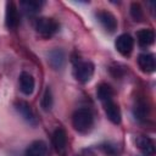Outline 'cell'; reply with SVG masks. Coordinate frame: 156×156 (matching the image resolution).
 I'll return each instance as SVG.
<instances>
[{
	"instance_id": "obj_12",
	"label": "cell",
	"mask_w": 156,
	"mask_h": 156,
	"mask_svg": "<svg viewBox=\"0 0 156 156\" xmlns=\"http://www.w3.org/2000/svg\"><path fill=\"white\" fill-rule=\"evenodd\" d=\"M24 156H48V145L43 140H35L24 151Z\"/></svg>"
},
{
	"instance_id": "obj_11",
	"label": "cell",
	"mask_w": 156,
	"mask_h": 156,
	"mask_svg": "<svg viewBox=\"0 0 156 156\" xmlns=\"http://www.w3.org/2000/svg\"><path fill=\"white\" fill-rule=\"evenodd\" d=\"M138 65L144 73H152L156 68L155 56L152 54H140L138 56Z\"/></svg>"
},
{
	"instance_id": "obj_19",
	"label": "cell",
	"mask_w": 156,
	"mask_h": 156,
	"mask_svg": "<svg viewBox=\"0 0 156 156\" xmlns=\"http://www.w3.org/2000/svg\"><path fill=\"white\" fill-rule=\"evenodd\" d=\"M130 16L135 22H139L144 17V11L143 7L139 2H132L130 4Z\"/></svg>"
},
{
	"instance_id": "obj_3",
	"label": "cell",
	"mask_w": 156,
	"mask_h": 156,
	"mask_svg": "<svg viewBox=\"0 0 156 156\" xmlns=\"http://www.w3.org/2000/svg\"><path fill=\"white\" fill-rule=\"evenodd\" d=\"M94 74V65L90 61H82L74 66V77L80 83H87Z\"/></svg>"
},
{
	"instance_id": "obj_20",
	"label": "cell",
	"mask_w": 156,
	"mask_h": 156,
	"mask_svg": "<svg viewBox=\"0 0 156 156\" xmlns=\"http://www.w3.org/2000/svg\"><path fill=\"white\" fill-rule=\"evenodd\" d=\"M134 115L138 119H144L146 117V105L144 102L136 104V106L134 108Z\"/></svg>"
},
{
	"instance_id": "obj_5",
	"label": "cell",
	"mask_w": 156,
	"mask_h": 156,
	"mask_svg": "<svg viewBox=\"0 0 156 156\" xmlns=\"http://www.w3.org/2000/svg\"><path fill=\"white\" fill-rule=\"evenodd\" d=\"M52 145L58 154V156L67 155V134L63 128L55 129L52 134Z\"/></svg>"
},
{
	"instance_id": "obj_14",
	"label": "cell",
	"mask_w": 156,
	"mask_h": 156,
	"mask_svg": "<svg viewBox=\"0 0 156 156\" xmlns=\"http://www.w3.org/2000/svg\"><path fill=\"white\" fill-rule=\"evenodd\" d=\"M35 82L32 74L27 72H22L20 74V89L24 95H30L34 90Z\"/></svg>"
},
{
	"instance_id": "obj_9",
	"label": "cell",
	"mask_w": 156,
	"mask_h": 156,
	"mask_svg": "<svg viewBox=\"0 0 156 156\" xmlns=\"http://www.w3.org/2000/svg\"><path fill=\"white\" fill-rule=\"evenodd\" d=\"M5 23L10 29H16L20 24V15L16 5L12 1L6 2V12H5Z\"/></svg>"
},
{
	"instance_id": "obj_15",
	"label": "cell",
	"mask_w": 156,
	"mask_h": 156,
	"mask_svg": "<svg viewBox=\"0 0 156 156\" xmlns=\"http://www.w3.org/2000/svg\"><path fill=\"white\" fill-rule=\"evenodd\" d=\"M136 39H138L139 45L143 46V48H145V46H149V45H151L154 43V40H155V33H154L152 29L144 28V29L138 30Z\"/></svg>"
},
{
	"instance_id": "obj_4",
	"label": "cell",
	"mask_w": 156,
	"mask_h": 156,
	"mask_svg": "<svg viewBox=\"0 0 156 156\" xmlns=\"http://www.w3.org/2000/svg\"><path fill=\"white\" fill-rule=\"evenodd\" d=\"M15 108L16 111L18 112V115L29 124L32 126H35L38 123L37 121V117H35V113L32 108V106L27 102V101H23V100H17L15 102Z\"/></svg>"
},
{
	"instance_id": "obj_6",
	"label": "cell",
	"mask_w": 156,
	"mask_h": 156,
	"mask_svg": "<svg viewBox=\"0 0 156 156\" xmlns=\"http://www.w3.org/2000/svg\"><path fill=\"white\" fill-rule=\"evenodd\" d=\"M96 18L107 32L113 33L117 29V18L112 12L107 10H99L96 12Z\"/></svg>"
},
{
	"instance_id": "obj_1",
	"label": "cell",
	"mask_w": 156,
	"mask_h": 156,
	"mask_svg": "<svg viewBox=\"0 0 156 156\" xmlns=\"http://www.w3.org/2000/svg\"><path fill=\"white\" fill-rule=\"evenodd\" d=\"M72 123L77 132L88 133L94 126V116L89 108H78L72 116Z\"/></svg>"
},
{
	"instance_id": "obj_10",
	"label": "cell",
	"mask_w": 156,
	"mask_h": 156,
	"mask_svg": "<svg viewBox=\"0 0 156 156\" xmlns=\"http://www.w3.org/2000/svg\"><path fill=\"white\" fill-rule=\"evenodd\" d=\"M104 110H105V113H106L107 118H108L113 124H119V123H121V119H122L121 110H119L118 105H117L113 100L104 102Z\"/></svg>"
},
{
	"instance_id": "obj_22",
	"label": "cell",
	"mask_w": 156,
	"mask_h": 156,
	"mask_svg": "<svg viewBox=\"0 0 156 156\" xmlns=\"http://www.w3.org/2000/svg\"><path fill=\"white\" fill-rule=\"evenodd\" d=\"M101 149H102V150L105 151V154H107V155H113V154L116 152V147L112 146V145H110V144H107V145H102Z\"/></svg>"
},
{
	"instance_id": "obj_21",
	"label": "cell",
	"mask_w": 156,
	"mask_h": 156,
	"mask_svg": "<svg viewBox=\"0 0 156 156\" xmlns=\"http://www.w3.org/2000/svg\"><path fill=\"white\" fill-rule=\"evenodd\" d=\"M110 72L115 78H119V77H122L124 74V69L121 68L119 66H111L110 67Z\"/></svg>"
},
{
	"instance_id": "obj_17",
	"label": "cell",
	"mask_w": 156,
	"mask_h": 156,
	"mask_svg": "<svg viewBox=\"0 0 156 156\" xmlns=\"http://www.w3.org/2000/svg\"><path fill=\"white\" fill-rule=\"evenodd\" d=\"M21 7L29 15L35 13L39 11V9L43 5V1H38V0H26V1H21Z\"/></svg>"
},
{
	"instance_id": "obj_2",
	"label": "cell",
	"mask_w": 156,
	"mask_h": 156,
	"mask_svg": "<svg viewBox=\"0 0 156 156\" xmlns=\"http://www.w3.org/2000/svg\"><path fill=\"white\" fill-rule=\"evenodd\" d=\"M34 29L43 38H50L58 30V23L54 18L40 17L35 21Z\"/></svg>"
},
{
	"instance_id": "obj_8",
	"label": "cell",
	"mask_w": 156,
	"mask_h": 156,
	"mask_svg": "<svg viewBox=\"0 0 156 156\" xmlns=\"http://www.w3.org/2000/svg\"><path fill=\"white\" fill-rule=\"evenodd\" d=\"M66 62V54L62 49H52L48 52V63L52 69H62Z\"/></svg>"
},
{
	"instance_id": "obj_16",
	"label": "cell",
	"mask_w": 156,
	"mask_h": 156,
	"mask_svg": "<svg viewBox=\"0 0 156 156\" xmlns=\"http://www.w3.org/2000/svg\"><path fill=\"white\" fill-rule=\"evenodd\" d=\"M113 89L111 88V85H108L107 83H101L99 84L98 89H96V95L98 98L102 101V102H106V101H111L112 98H113Z\"/></svg>"
},
{
	"instance_id": "obj_13",
	"label": "cell",
	"mask_w": 156,
	"mask_h": 156,
	"mask_svg": "<svg viewBox=\"0 0 156 156\" xmlns=\"http://www.w3.org/2000/svg\"><path fill=\"white\" fill-rule=\"evenodd\" d=\"M135 144L138 146V149L146 156H152L155 154V143L151 138L145 136V135H140L136 138Z\"/></svg>"
},
{
	"instance_id": "obj_18",
	"label": "cell",
	"mask_w": 156,
	"mask_h": 156,
	"mask_svg": "<svg viewBox=\"0 0 156 156\" xmlns=\"http://www.w3.org/2000/svg\"><path fill=\"white\" fill-rule=\"evenodd\" d=\"M52 104H54L52 93H51V89L48 87V88L44 90V94H43L40 105H41V108H43L44 111H50L51 107H52Z\"/></svg>"
},
{
	"instance_id": "obj_7",
	"label": "cell",
	"mask_w": 156,
	"mask_h": 156,
	"mask_svg": "<svg viewBox=\"0 0 156 156\" xmlns=\"http://www.w3.org/2000/svg\"><path fill=\"white\" fill-rule=\"evenodd\" d=\"M115 46L121 55L129 56L133 50V46H134V39L132 38V35H129L127 33L121 34L117 37V39L115 41Z\"/></svg>"
}]
</instances>
